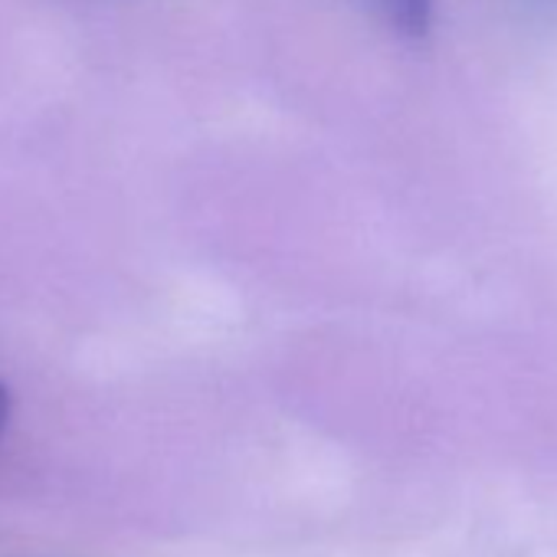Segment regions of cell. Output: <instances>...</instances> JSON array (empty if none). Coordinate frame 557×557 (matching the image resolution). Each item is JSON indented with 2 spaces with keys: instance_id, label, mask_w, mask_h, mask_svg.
Returning <instances> with one entry per match:
<instances>
[{
  "instance_id": "7a4b0ae2",
  "label": "cell",
  "mask_w": 557,
  "mask_h": 557,
  "mask_svg": "<svg viewBox=\"0 0 557 557\" xmlns=\"http://www.w3.org/2000/svg\"><path fill=\"white\" fill-rule=\"evenodd\" d=\"M8 413H11V397H8L4 384H0V430H4V423H8Z\"/></svg>"
},
{
  "instance_id": "6da1fadb",
  "label": "cell",
  "mask_w": 557,
  "mask_h": 557,
  "mask_svg": "<svg viewBox=\"0 0 557 557\" xmlns=\"http://www.w3.org/2000/svg\"><path fill=\"white\" fill-rule=\"evenodd\" d=\"M377 14L410 40H420L433 27V0H374Z\"/></svg>"
}]
</instances>
